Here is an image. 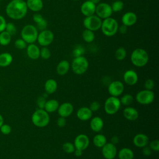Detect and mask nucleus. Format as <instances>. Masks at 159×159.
<instances>
[{
    "label": "nucleus",
    "mask_w": 159,
    "mask_h": 159,
    "mask_svg": "<svg viewBox=\"0 0 159 159\" xmlns=\"http://www.w3.org/2000/svg\"><path fill=\"white\" fill-rule=\"evenodd\" d=\"M119 140V139L117 136H113L111 139V143H112L114 144H116V143H118Z\"/></svg>",
    "instance_id": "obj_53"
},
{
    "label": "nucleus",
    "mask_w": 159,
    "mask_h": 159,
    "mask_svg": "<svg viewBox=\"0 0 159 159\" xmlns=\"http://www.w3.org/2000/svg\"><path fill=\"white\" fill-rule=\"evenodd\" d=\"M70 65L68 61L66 60H61L57 65L56 68L57 73L58 75L63 76L66 75L70 70Z\"/></svg>",
    "instance_id": "obj_25"
},
{
    "label": "nucleus",
    "mask_w": 159,
    "mask_h": 159,
    "mask_svg": "<svg viewBox=\"0 0 159 159\" xmlns=\"http://www.w3.org/2000/svg\"><path fill=\"white\" fill-rule=\"evenodd\" d=\"M5 30L12 36V35H14L16 34V33L17 32V29L14 23L8 22L6 24Z\"/></svg>",
    "instance_id": "obj_39"
},
{
    "label": "nucleus",
    "mask_w": 159,
    "mask_h": 159,
    "mask_svg": "<svg viewBox=\"0 0 159 159\" xmlns=\"http://www.w3.org/2000/svg\"><path fill=\"white\" fill-rule=\"evenodd\" d=\"M57 112L60 116L66 118L73 113V106L69 102H65L59 105Z\"/></svg>",
    "instance_id": "obj_17"
},
{
    "label": "nucleus",
    "mask_w": 159,
    "mask_h": 159,
    "mask_svg": "<svg viewBox=\"0 0 159 159\" xmlns=\"http://www.w3.org/2000/svg\"><path fill=\"white\" fill-rule=\"evenodd\" d=\"M27 55L32 60H37L40 57V48L35 43H30L27 47Z\"/></svg>",
    "instance_id": "obj_23"
},
{
    "label": "nucleus",
    "mask_w": 159,
    "mask_h": 159,
    "mask_svg": "<svg viewBox=\"0 0 159 159\" xmlns=\"http://www.w3.org/2000/svg\"><path fill=\"white\" fill-rule=\"evenodd\" d=\"M155 93L152 90L143 89L139 91L135 96L137 102L142 105H148L153 102Z\"/></svg>",
    "instance_id": "obj_8"
},
{
    "label": "nucleus",
    "mask_w": 159,
    "mask_h": 159,
    "mask_svg": "<svg viewBox=\"0 0 159 159\" xmlns=\"http://www.w3.org/2000/svg\"><path fill=\"white\" fill-rule=\"evenodd\" d=\"M14 46L17 49L22 50V49L26 48L27 46V43L22 39H18L15 41Z\"/></svg>",
    "instance_id": "obj_40"
},
{
    "label": "nucleus",
    "mask_w": 159,
    "mask_h": 159,
    "mask_svg": "<svg viewBox=\"0 0 159 159\" xmlns=\"http://www.w3.org/2000/svg\"><path fill=\"white\" fill-rule=\"evenodd\" d=\"M89 1H91L92 2H93L94 4H95L96 5V4H98V3H99V2H100V1H101V0H89Z\"/></svg>",
    "instance_id": "obj_55"
},
{
    "label": "nucleus",
    "mask_w": 159,
    "mask_h": 159,
    "mask_svg": "<svg viewBox=\"0 0 159 159\" xmlns=\"http://www.w3.org/2000/svg\"><path fill=\"white\" fill-rule=\"evenodd\" d=\"M123 115L124 117L128 120L134 121L139 118V113L135 108L129 106L124 108L123 111Z\"/></svg>",
    "instance_id": "obj_20"
},
{
    "label": "nucleus",
    "mask_w": 159,
    "mask_h": 159,
    "mask_svg": "<svg viewBox=\"0 0 159 159\" xmlns=\"http://www.w3.org/2000/svg\"><path fill=\"white\" fill-rule=\"evenodd\" d=\"M111 6L113 12H118L123 9L124 7V3L121 0H116L112 3Z\"/></svg>",
    "instance_id": "obj_35"
},
{
    "label": "nucleus",
    "mask_w": 159,
    "mask_h": 159,
    "mask_svg": "<svg viewBox=\"0 0 159 159\" xmlns=\"http://www.w3.org/2000/svg\"><path fill=\"white\" fill-rule=\"evenodd\" d=\"M148 137L146 134L142 133L136 134L133 138V143L135 147L138 148H143L148 145Z\"/></svg>",
    "instance_id": "obj_19"
},
{
    "label": "nucleus",
    "mask_w": 159,
    "mask_h": 159,
    "mask_svg": "<svg viewBox=\"0 0 159 159\" xmlns=\"http://www.w3.org/2000/svg\"><path fill=\"white\" fill-rule=\"evenodd\" d=\"M93 143L96 147L102 148L107 143V139L104 135L98 134L94 136Z\"/></svg>",
    "instance_id": "obj_30"
},
{
    "label": "nucleus",
    "mask_w": 159,
    "mask_h": 159,
    "mask_svg": "<svg viewBox=\"0 0 159 159\" xmlns=\"http://www.w3.org/2000/svg\"><path fill=\"white\" fill-rule=\"evenodd\" d=\"M71 1H78L80 0H71Z\"/></svg>",
    "instance_id": "obj_56"
},
{
    "label": "nucleus",
    "mask_w": 159,
    "mask_h": 159,
    "mask_svg": "<svg viewBox=\"0 0 159 159\" xmlns=\"http://www.w3.org/2000/svg\"><path fill=\"white\" fill-rule=\"evenodd\" d=\"M142 148V153H143V155L148 157V156H150L151 155L152 150L150 149L149 146L147 145V146H145V147H144Z\"/></svg>",
    "instance_id": "obj_49"
},
{
    "label": "nucleus",
    "mask_w": 159,
    "mask_h": 159,
    "mask_svg": "<svg viewBox=\"0 0 159 159\" xmlns=\"http://www.w3.org/2000/svg\"><path fill=\"white\" fill-rule=\"evenodd\" d=\"M6 21L5 18L0 15V32L5 30L6 25Z\"/></svg>",
    "instance_id": "obj_48"
},
{
    "label": "nucleus",
    "mask_w": 159,
    "mask_h": 159,
    "mask_svg": "<svg viewBox=\"0 0 159 159\" xmlns=\"http://www.w3.org/2000/svg\"><path fill=\"white\" fill-rule=\"evenodd\" d=\"M11 40V35L4 30L0 32V45L2 46H6L9 44Z\"/></svg>",
    "instance_id": "obj_32"
},
{
    "label": "nucleus",
    "mask_w": 159,
    "mask_h": 159,
    "mask_svg": "<svg viewBox=\"0 0 159 159\" xmlns=\"http://www.w3.org/2000/svg\"><path fill=\"white\" fill-rule=\"evenodd\" d=\"M54 40V34L52 31L45 29L41 30L39 33L37 41L39 44L42 47H48L49 46Z\"/></svg>",
    "instance_id": "obj_10"
},
{
    "label": "nucleus",
    "mask_w": 159,
    "mask_h": 159,
    "mask_svg": "<svg viewBox=\"0 0 159 159\" xmlns=\"http://www.w3.org/2000/svg\"><path fill=\"white\" fill-rule=\"evenodd\" d=\"M126 55H127L126 50L122 47H120L117 48L114 53L115 58H116V60L119 61H122L124 60L126 57Z\"/></svg>",
    "instance_id": "obj_33"
},
{
    "label": "nucleus",
    "mask_w": 159,
    "mask_h": 159,
    "mask_svg": "<svg viewBox=\"0 0 159 159\" xmlns=\"http://www.w3.org/2000/svg\"><path fill=\"white\" fill-rule=\"evenodd\" d=\"M148 143L149 147L152 150L155 152H158L159 150V140L158 139L153 140Z\"/></svg>",
    "instance_id": "obj_41"
},
{
    "label": "nucleus",
    "mask_w": 159,
    "mask_h": 159,
    "mask_svg": "<svg viewBox=\"0 0 159 159\" xmlns=\"http://www.w3.org/2000/svg\"><path fill=\"white\" fill-rule=\"evenodd\" d=\"M144 87L145 89L152 90L155 87L154 81L152 79H147L144 83Z\"/></svg>",
    "instance_id": "obj_42"
},
{
    "label": "nucleus",
    "mask_w": 159,
    "mask_h": 159,
    "mask_svg": "<svg viewBox=\"0 0 159 159\" xmlns=\"http://www.w3.org/2000/svg\"><path fill=\"white\" fill-rule=\"evenodd\" d=\"M127 27H128L125 26V25L122 24L120 27L119 26L118 30L120 32V34H125V33L127 32Z\"/></svg>",
    "instance_id": "obj_50"
},
{
    "label": "nucleus",
    "mask_w": 159,
    "mask_h": 159,
    "mask_svg": "<svg viewBox=\"0 0 159 159\" xmlns=\"http://www.w3.org/2000/svg\"><path fill=\"white\" fill-rule=\"evenodd\" d=\"M107 90L111 96L119 97L123 93L124 91V85L122 82L116 80L112 81L109 84Z\"/></svg>",
    "instance_id": "obj_12"
},
{
    "label": "nucleus",
    "mask_w": 159,
    "mask_h": 159,
    "mask_svg": "<svg viewBox=\"0 0 159 159\" xmlns=\"http://www.w3.org/2000/svg\"><path fill=\"white\" fill-rule=\"evenodd\" d=\"M137 14L132 11H129L124 13L121 18L122 24L125 25L127 27H131L134 25L137 22Z\"/></svg>",
    "instance_id": "obj_18"
},
{
    "label": "nucleus",
    "mask_w": 159,
    "mask_h": 159,
    "mask_svg": "<svg viewBox=\"0 0 159 159\" xmlns=\"http://www.w3.org/2000/svg\"><path fill=\"white\" fill-rule=\"evenodd\" d=\"M62 149L63 152L66 153H73L75 150V147L73 143L70 142H66L63 143Z\"/></svg>",
    "instance_id": "obj_36"
},
{
    "label": "nucleus",
    "mask_w": 159,
    "mask_h": 159,
    "mask_svg": "<svg viewBox=\"0 0 159 159\" xmlns=\"http://www.w3.org/2000/svg\"><path fill=\"white\" fill-rule=\"evenodd\" d=\"M13 58L11 53L7 52L2 53L0 54V66L6 67L11 64Z\"/></svg>",
    "instance_id": "obj_29"
},
{
    "label": "nucleus",
    "mask_w": 159,
    "mask_h": 159,
    "mask_svg": "<svg viewBox=\"0 0 159 159\" xmlns=\"http://www.w3.org/2000/svg\"><path fill=\"white\" fill-rule=\"evenodd\" d=\"M149 60L148 52L143 48H137L134 49L130 55V61L136 67L145 66Z\"/></svg>",
    "instance_id": "obj_2"
},
{
    "label": "nucleus",
    "mask_w": 159,
    "mask_h": 159,
    "mask_svg": "<svg viewBox=\"0 0 159 159\" xmlns=\"http://www.w3.org/2000/svg\"><path fill=\"white\" fill-rule=\"evenodd\" d=\"M40 57L43 60H48L51 57V52L47 47H42L40 50Z\"/></svg>",
    "instance_id": "obj_38"
},
{
    "label": "nucleus",
    "mask_w": 159,
    "mask_h": 159,
    "mask_svg": "<svg viewBox=\"0 0 159 159\" xmlns=\"http://www.w3.org/2000/svg\"><path fill=\"white\" fill-rule=\"evenodd\" d=\"M38 34V29L35 25L32 24L25 25L20 32L21 39L28 44L34 43L37 41Z\"/></svg>",
    "instance_id": "obj_5"
},
{
    "label": "nucleus",
    "mask_w": 159,
    "mask_h": 159,
    "mask_svg": "<svg viewBox=\"0 0 159 159\" xmlns=\"http://www.w3.org/2000/svg\"><path fill=\"white\" fill-rule=\"evenodd\" d=\"M0 130L2 134L4 135H8L11 132V127L8 124H2V126L0 127Z\"/></svg>",
    "instance_id": "obj_44"
},
{
    "label": "nucleus",
    "mask_w": 159,
    "mask_h": 159,
    "mask_svg": "<svg viewBox=\"0 0 159 159\" xmlns=\"http://www.w3.org/2000/svg\"><path fill=\"white\" fill-rule=\"evenodd\" d=\"M117 154L119 159H133L134 157V152L127 147L121 148Z\"/></svg>",
    "instance_id": "obj_28"
},
{
    "label": "nucleus",
    "mask_w": 159,
    "mask_h": 159,
    "mask_svg": "<svg viewBox=\"0 0 159 159\" xmlns=\"http://www.w3.org/2000/svg\"><path fill=\"white\" fill-rule=\"evenodd\" d=\"M123 80L125 83L128 85H135L139 80V76L134 70H128L123 75Z\"/></svg>",
    "instance_id": "obj_16"
},
{
    "label": "nucleus",
    "mask_w": 159,
    "mask_h": 159,
    "mask_svg": "<svg viewBox=\"0 0 159 159\" xmlns=\"http://www.w3.org/2000/svg\"><path fill=\"white\" fill-rule=\"evenodd\" d=\"M73 153L75 154V155L76 157H81V156L82 155V154H83V151H82V150H79V149H76V148H75V151H74Z\"/></svg>",
    "instance_id": "obj_52"
},
{
    "label": "nucleus",
    "mask_w": 159,
    "mask_h": 159,
    "mask_svg": "<svg viewBox=\"0 0 159 159\" xmlns=\"http://www.w3.org/2000/svg\"><path fill=\"white\" fill-rule=\"evenodd\" d=\"M27 9L25 1L12 0L6 7V13L12 19L20 20L26 16Z\"/></svg>",
    "instance_id": "obj_1"
},
{
    "label": "nucleus",
    "mask_w": 159,
    "mask_h": 159,
    "mask_svg": "<svg viewBox=\"0 0 159 159\" xmlns=\"http://www.w3.org/2000/svg\"><path fill=\"white\" fill-rule=\"evenodd\" d=\"M112 13L111 5L107 2H99L96 6L95 14L101 19L111 17Z\"/></svg>",
    "instance_id": "obj_11"
},
{
    "label": "nucleus",
    "mask_w": 159,
    "mask_h": 159,
    "mask_svg": "<svg viewBox=\"0 0 159 159\" xmlns=\"http://www.w3.org/2000/svg\"><path fill=\"white\" fill-rule=\"evenodd\" d=\"M82 38L84 42L87 43H91L95 39L94 32L92 30L85 29V30L82 32Z\"/></svg>",
    "instance_id": "obj_31"
},
{
    "label": "nucleus",
    "mask_w": 159,
    "mask_h": 159,
    "mask_svg": "<svg viewBox=\"0 0 159 159\" xmlns=\"http://www.w3.org/2000/svg\"><path fill=\"white\" fill-rule=\"evenodd\" d=\"M119 24L117 21L113 17H108L102 20L101 26L102 34L107 37H112L118 31Z\"/></svg>",
    "instance_id": "obj_4"
},
{
    "label": "nucleus",
    "mask_w": 159,
    "mask_h": 159,
    "mask_svg": "<svg viewBox=\"0 0 159 159\" xmlns=\"http://www.w3.org/2000/svg\"><path fill=\"white\" fill-rule=\"evenodd\" d=\"M85 52V50L84 47L81 45H77L75 47L72 51V54L74 57H80L83 56V54Z\"/></svg>",
    "instance_id": "obj_37"
},
{
    "label": "nucleus",
    "mask_w": 159,
    "mask_h": 159,
    "mask_svg": "<svg viewBox=\"0 0 159 159\" xmlns=\"http://www.w3.org/2000/svg\"><path fill=\"white\" fill-rule=\"evenodd\" d=\"M93 116V112L88 107H81L76 112V116L81 121L89 120Z\"/></svg>",
    "instance_id": "obj_22"
},
{
    "label": "nucleus",
    "mask_w": 159,
    "mask_h": 159,
    "mask_svg": "<svg viewBox=\"0 0 159 159\" xmlns=\"http://www.w3.org/2000/svg\"><path fill=\"white\" fill-rule=\"evenodd\" d=\"M91 129L94 132H99L103 129L104 121L99 116H95L91 118L89 122Z\"/></svg>",
    "instance_id": "obj_21"
},
{
    "label": "nucleus",
    "mask_w": 159,
    "mask_h": 159,
    "mask_svg": "<svg viewBox=\"0 0 159 159\" xmlns=\"http://www.w3.org/2000/svg\"><path fill=\"white\" fill-rule=\"evenodd\" d=\"M101 152L105 159H114L117 153V150L115 144L109 142L106 143L102 148Z\"/></svg>",
    "instance_id": "obj_13"
},
{
    "label": "nucleus",
    "mask_w": 159,
    "mask_h": 159,
    "mask_svg": "<svg viewBox=\"0 0 159 159\" xmlns=\"http://www.w3.org/2000/svg\"><path fill=\"white\" fill-rule=\"evenodd\" d=\"M59 105H60L59 102L57 100H56L55 99H49V100L45 101L43 109L48 114L53 113L55 111H57Z\"/></svg>",
    "instance_id": "obj_27"
},
{
    "label": "nucleus",
    "mask_w": 159,
    "mask_h": 159,
    "mask_svg": "<svg viewBox=\"0 0 159 159\" xmlns=\"http://www.w3.org/2000/svg\"><path fill=\"white\" fill-rule=\"evenodd\" d=\"M83 24L86 29L95 32L101 29L102 19L96 15L94 14L92 16L85 17L83 20Z\"/></svg>",
    "instance_id": "obj_9"
},
{
    "label": "nucleus",
    "mask_w": 159,
    "mask_h": 159,
    "mask_svg": "<svg viewBox=\"0 0 159 159\" xmlns=\"http://www.w3.org/2000/svg\"><path fill=\"white\" fill-rule=\"evenodd\" d=\"M96 5L91 1L87 0L82 3L80 7V11L81 14L85 16H89L95 14Z\"/></svg>",
    "instance_id": "obj_15"
},
{
    "label": "nucleus",
    "mask_w": 159,
    "mask_h": 159,
    "mask_svg": "<svg viewBox=\"0 0 159 159\" xmlns=\"http://www.w3.org/2000/svg\"><path fill=\"white\" fill-rule=\"evenodd\" d=\"M32 19H33V20L34 22L36 24H39L40 22H41L45 18L39 13H35L33 15V17H32Z\"/></svg>",
    "instance_id": "obj_45"
},
{
    "label": "nucleus",
    "mask_w": 159,
    "mask_h": 159,
    "mask_svg": "<svg viewBox=\"0 0 159 159\" xmlns=\"http://www.w3.org/2000/svg\"><path fill=\"white\" fill-rule=\"evenodd\" d=\"M120 101L121 104L125 106H129L133 102L134 97L130 94H125L120 98Z\"/></svg>",
    "instance_id": "obj_34"
},
{
    "label": "nucleus",
    "mask_w": 159,
    "mask_h": 159,
    "mask_svg": "<svg viewBox=\"0 0 159 159\" xmlns=\"http://www.w3.org/2000/svg\"><path fill=\"white\" fill-rule=\"evenodd\" d=\"M4 123V119H3V117L2 116L1 114H0V127L2 126V125Z\"/></svg>",
    "instance_id": "obj_54"
},
{
    "label": "nucleus",
    "mask_w": 159,
    "mask_h": 159,
    "mask_svg": "<svg viewBox=\"0 0 159 159\" xmlns=\"http://www.w3.org/2000/svg\"><path fill=\"white\" fill-rule=\"evenodd\" d=\"M25 2L27 8L35 12L40 11L43 7V2L42 0H27Z\"/></svg>",
    "instance_id": "obj_24"
},
{
    "label": "nucleus",
    "mask_w": 159,
    "mask_h": 159,
    "mask_svg": "<svg viewBox=\"0 0 159 159\" xmlns=\"http://www.w3.org/2000/svg\"><path fill=\"white\" fill-rule=\"evenodd\" d=\"M31 120L33 124L40 128L47 126L50 122L49 114L44 109H39L34 112Z\"/></svg>",
    "instance_id": "obj_3"
},
{
    "label": "nucleus",
    "mask_w": 159,
    "mask_h": 159,
    "mask_svg": "<svg viewBox=\"0 0 159 159\" xmlns=\"http://www.w3.org/2000/svg\"><path fill=\"white\" fill-rule=\"evenodd\" d=\"M73 144L75 148L83 151L89 147V139L86 134H80L75 137Z\"/></svg>",
    "instance_id": "obj_14"
},
{
    "label": "nucleus",
    "mask_w": 159,
    "mask_h": 159,
    "mask_svg": "<svg viewBox=\"0 0 159 159\" xmlns=\"http://www.w3.org/2000/svg\"><path fill=\"white\" fill-rule=\"evenodd\" d=\"M45 101L42 98H39L37 100V104L40 107V109H43L44 104H45Z\"/></svg>",
    "instance_id": "obj_51"
},
{
    "label": "nucleus",
    "mask_w": 159,
    "mask_h": 159,
    "mask_svg": "<svg viewBox=\"0 0 159 159\" xmlns=\"http://www.w3.org/2000/svg\"><path fill=\"white\" fill-rule=\"evenodd\" d=\"M133 159H134V158H133Z\"/></svg>",
    "instance_id": "obj_57"
},
{
    "label": "nucleus",
    "mask_w": 159,
    "mask_h": 159,
    "mask_svg": "<svg viewBox=\"0 0 159 159\" xmlns=\"http://www.w3.org/2000/svg\"><path fill=\"white\" fill-rule=\"evenodd\" d=\"M101 107V104L100 103L97 101H93L91 104L90 106L89 107V108L90 109V110L93 112H96L98 111Z\"/></svg>",
    "instance_id": "obj_43"
},
{
    "label": "nucleus",
    "mask_w": 159,
    "mask_h": 159,
    "mask_svg": "<svg viewBox=\"0 0 159 159\" xmlns=\"http://www.w3.org/2000/svg\"><path fill=\"white\" fill-rule=\"evenodd\" d=\"M47 22L45 20V19H44L41 22H40L39 24H37V27H37V29L38 30H40L41 31V30L46 29H47Z\"/></svg>",
    "instance_id": "obj_47"
},
{
    "label": "nucleus",
    "mask_w": 159,
    "mask_h": 159,
    "mask_svg": "<svg viewBox=\"0 0 159 159\" xmlns=\"http://www.w3.org/2000/svg\"><path fill=\"white\" fill-rule=\"evenodd\" d=\"M71 69L74 73L81 75L86 73L89 67V62L83 55L74 57L71 62Z\"/></svg>",
    "instance_id": "obj_6"
},
{
    "label": "nucleus",
    "mask_w": 159,
    "mask_h": 159,
    "mask_svg": "<svg viewBox=\"0 0 159 159\" xmlns=\"http://www.w3.org/2000/svg\"><path fill=\"white\" fill-rule=\"evenodd\" d=\"M58 88V84L55 80L50 78L47 80L44 84V89L47 94H52L55 93Z\"/></svg>",
    "instance_id": "obj_26"
},
{
    "label": "nucleus",
    "mask_w": 159,
    "mask_h": 159,
    "mask_svg": "<svg viewBox=\"0 0 159 159\" xmlns=\"http://www.w3.org/2000/svg\"><path fill=\"white\" fill-rule=\"evenodd\" d=\"M66 118H65L63 117L60 116L57 120V125L58 127H59L60 128L64 127L66 125Z\"/></svg>",
    "instance_id": "obj_46"
},
{
    "label": "nucleus",
    "mask_w": 159,
    "mask_h": 159,
    "mask_svg": "<svg viewBox=\"0 0 159 159\" xmlns=\"http://www.w3.org/2000/svg\"><path fill=\"white\" fill-rule=\"evenodd\" d=\"M121 103L118 97L110 96L107 98L104 104V109L106 114L109 115H114L120 109Z\"/></svg>",
    "instance_id": "obj_7"
}]
</instances>
